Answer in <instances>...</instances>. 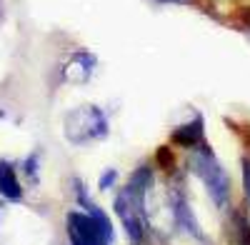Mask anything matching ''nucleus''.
<instances>
[{"instance_id": "f257e3e1", "label": "nucleus", "mask_w": 250, "mask_h": 245, "mask_svg": "<svg viewBox=\"0 0 250 245\" xmlns=\"http://www.w3.org/2000/svg\"><path fill=\"white\" fill-rule=\"evenodd\" d=\"M150 188H153V170L148 165H140L130 175L128 185L115 195V203H113L115 215L120 218L125 235H128L133 245H140L145 240V223H148V218H145V213H148L145 198H148Z\"/></svg>"}, {"instance_id": "f03ea898", "label": "nucleus", "mask_w": 250, "mask_h": 245, "mask_svg": "<svg viewBox=\"0 0 250 245\" xmlns=\"http://www.w3.org/2000/svg\"><path fill=\"white\" fill-rule=\"evenodd\" d=\"M188 168H190V173L205 185L208 195H210V200L218 208H225L228 203H230V175L225 173L215 150L208 145V143H200V145L190 148Z\"/></svg>"}, {"instance_id": "7ed1b4c3", "label": "nucleus", "mask_w": 250, "mask_h": 245, "mask_svg": "<svg viewBox=\"0 0 250 245\" xmlns=\"http://www.w3.org/2000/svg\"><path fill=\"white\" fill-rule=\"evenodd\" d=\"M88 213H68V235L73 245H113V223L88 198H80Z\"/></svg>"}, {"instance_id": "20e7f679", "label": "nucleus", "mask_w": 250, "mask_h": 245, "mask_svg": "<svg viewBox=\"0 0 250 245\" xmlns=\"http://www.w3.org/2000/svg\"><path fill=\"white\" fill-rule=\"evenodd\" d=\"M108 115L103 113L98 105H83L70 113L68 118V138L75 143H85V140H103L108 135Z\"/></svg>"}, {"instance_id": "39448f33", "label": "nucleus", "mask_w": 250, "mask_h": 245, "mask_svg": "<svg viewBox=\"0 0 250 245\" xmlns=\"http://www.w3.org/2000/svg\"><path fill=\"white\" fill-rule=\"evenodd\" d=\"M170 213H173V225H175V230H180L183 235L193 238V240H198V243H203V245L208 243V238H205V233H203V228H200V223L195 220L190 205H188V200H185V195H183L180 190H173V193H170Z\"/></svg>"}, {"instance_id": "423d86ee", "label": "nucleus", "mask_w": 250, "mask_h": 245, "mask_svg": "<svg viewBox=\"0 0 250 245\" xmlns=\"http://www.w3.org/2000/svg\"><path fill=\"white\" fill-rule=\"evenodd\" d=\"M173 140L178 145H185L188 150L205 143V125H203V118L200 115H193V120H185L183 125H178L173 130Z\"/></svg>"}, {"instance_id": "0eeeda50", "label": "nucleus", "mask_w": 250, "mask_h": 245, "mask_svg": "<svg viewBox=\"0 0 250 245\" xmlns=\"http://www.w3.org/2000/svg\"><path fill=\"white\" fill-rule=\"evenodd\" d=\"M230 233H233L235 245H250V220L240 208L233 210L230 215Z\"/></svg>"}, {"instance_id": "6e6552de", "label": "nucleus", "mask_w": 250, "mask_h": 245, "mask_svg": "<svg viewBox=\"0 0 250 245\" xmlns=\"http://www.w3.org/2000/svg\"><path fill=\"white\" fill-rule=\"evenodd\" d=\"M118 183V170L115 168H108V170H103V175H100V190H108V188H113Z\"/></svg>"}, {"instance_id": "1a4fd4ad", "label": "nucleus", "mask_w": 250, "mask_h": 245, "mask_svg": "<svg viewBox=\"0 0 250 245\" xmlns=\"http://www.w3.org/2000/svg\"><path fill=\"white\" fill-rule=\"evenodd\" d=\"M243 188H245V198L250 203V160H243Z\"/></svg>"}, {"instance_id": "9d476101", "label": "nucleus", "mask_w": 250, "mask_h": 245, "mask_svg": "<svg viewBox=\"0 0 250 245\" xmlns=\"http://www.w3.org/2000/svg\"><path fill=\"white\" fill-rule=\"evenodd\" d=\"M160 3H190V0H160Z\"/></svg>"}]
</instances>
